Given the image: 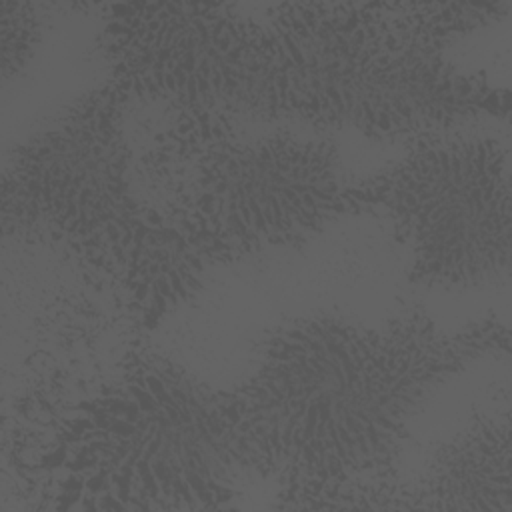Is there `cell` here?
Masks as SVG:
<instances>
[{
	"mask_svg": "<svg viewBox=\"0 0 512 512\" xmlns=\"http://www.w3.org/2000/svg\"><path fill=\"white\" fill-rule=\"evenodd\" d=\"M42 38V20L34 4L0 2V64L2 78L20 76L38 50Z\"/></svg>",
	"mask_w": 512,
	"mask_h": 512,
	"instance_id": "cell-9",
	"label": "cell"
},
{
	"mask_svg": "<svg viewBox=\"0 0 512 512\" xmlns=\"http://www.w3.org/2000/svg\"><path fill=\"white\" fill-rule=\"evenodd\" d=\"M510 462L508 402L480 408L430 450L410 486L398 488V506L512 512Z\"/></svg>",
	"mask_w": 512,
	"mask_h": 512,
	"instance_id": "cell-8",
	"label": "cell"
},
{
	"mask_svg": "<svg viewBox=\"0 0 512 512\" xmlns=\"http://www.w3.org/2000/svg\"><path fill=\"white\" fill-rule=\"evenodd\" d=\"M142 164L166 218L212 266L304 246L354 214L334 142L288 124L254 132L222 112L174 110Z\"/></svg>",
	"mask_w": 512,
	"mask_h": 512,
	"instance_id": "cell-5",
	"label": "cell"
},
{
	"mask_svg": "<svg viewBox=\"0 0 512 512\" xmlns=\"http://www.w3.org/2000/svg\"><path fill=\"white\" fill-rule=\"evenodd\" d=\"M22 468L54 506L98 510L220 508L254 474L222 390L144 346L54 408Z\"/></svg>",
	"mask_w": 512,
	"mask_h": 512,
	"instance_id": "cell-4",
	"label": "cell"
},
{
	"mask_svg": "<svg viewBox=\"0 0 512 512\" xmlns=\"http://www.w3.org/2000/svg\"><path fill=\"white\" fill-rule=\"evenodd\" d=\"M106 82L20 142L4 168V224L48 236L154 328L192 302L214 268L166 218Z\"/></svg>",
	"mask_w": 512,
	"mask_h": 512,
	"instance_id": "cell-3",
	"label": "cell"
},
{
	"mask_svg": "<svg viewBox=\"0 0 512 512\" xmlns=\"http://www.w3.org/2000/svg\"><path fill=\"white\" fill-rule=\"evenodd\" d=\"M352 182V212L386 220L412 282L440 290L500 284L510 274V160L498 138L434 134Z\"/></svg>",
	"mask_w": 512,
	"mask_h": 512,
	"instance_id": "cell-6",
	"label": "cell"
},
{
	"mask_svg": "<svg viewBox=\"0 0 512 512\" xmlns=\"http://www.w3.org/2000/svg\"><path fill=\"white\" fill-rule=\"evenodd\" d=\"M508 350L496 316L448 332L420 308L378 324L314 312L262 338L222 406L254 474L300 506H398L396 468L418 414L470 364Z\"/></svg>",
	"mask_w": 512,
	"mask_h": 512,
	"instance_id": "cell-1",
	"label": "cell"
},
{
	"mask_svg": "<svg viewBox=\"0 0 512 512\" xmlns=\"http://www.w3.org/2000/svg\"><path fill=\"white\" fill-rule=\"evenodd\" d=\"M506 10V2L268 6L226 116L406 142L506 118L508 90L444 56Z\"/></svg>",
	"mask_w": 512,
	"mask_h": 512,
	"instance_id": "cell-2",
	"label": "cell"
},
{
	"mask_svg": "<svg viewBox=\"0 0 512 512\" xmlns=\"http://www.w3.org/2000/svg\"><path fill=\"white\" fill-rule=\"evenodd\" d=\"M256 26L232 4H110L106 84L132 104L226 114L248 78Z\"/></svg>",
	"mask_w": 512,
	"mask_h": 512,
	"instance_id": "cell-7",
	"label": "cell"
}]
</instances>
